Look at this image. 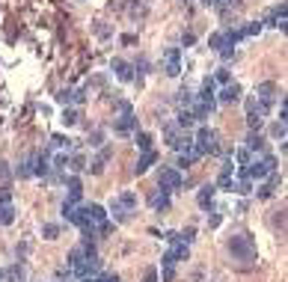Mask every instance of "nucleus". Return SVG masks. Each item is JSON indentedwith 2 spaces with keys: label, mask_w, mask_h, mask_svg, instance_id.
I'll return each mask as SVG.
<instances>
[{
  "label": "nucleus",
  "mask_w": 288,
  "mask_h": 282,
  "mask_svg": "<svg viewBox=\"0 0 288 282\" xmlns=\"http://www.w3.org/2000/svg\"><path fill=\"white\" fill-rule=\"evenodd\" d=\"M238 161H241V167H247V164L253 161V152H250V149H241V152H238Z\"/></svg>",
  "instance_id": "nucleus-27"
},
{
  "label": "nucleus",
  "mask_w": 288,
  "mask_h": 282,
  "mask_svg": "<svg viewBox=\"0 0 288 282\" xmlns=\"http://www.w3.org/2000/svg\"><path fill=\"white\" fill-rule=\"evenodd\" d=\"M184 184V175L178 172V169H173V167H164L161 172H158V187H164V190H178Z\"/></svg>",
  "instance_id": "nucleus-8"
},
{
  "label": "nucleus",
  "mask_w": 288,
  "mask_h": 282,
  "mask_svg": "<svg viewBox=\"0 0 288 282\" xmlns=\"http://www.w3.org/2000/svg\"><path fill=\"white\" fill-rule=\"evenodd\" d=\"M271 134H274V140H280V143H283V140H286V122H280V119H277V122L271 125Z\"/></svg>",
  "instance_id": "nucleus-25"
},
{
  "label": "nucleus",
  "mask_w": 288,
  "mask_h": 282,
  "mask_svg": "<svg viewBox=\"0 0 288 282\" xmlns=\"http://www.w3.org/2000/svg\"><path fill=\"white\" fill-rule=\"evenodd\" d=\"M226 250H229V259H232V262H238L244 271H247V268H253V265H256V259H259V253H256V241H253L247 232L232 235V238H229V244H226Z\"/></svg>",
  "instance_id": "nucleus-1"
},
{
  "label": "nucleus",
  "mask_w": 288,
  "mask_h": 282,
  "mask_svg": "<svg viewBox=\"0 0 288 282\" xmlns=\"http://www.w3.org/2000/svg\"><path fill=\"white\" fill-rule=\"evenodd\" d=\"M134 208H137V193L122 190V193H116V196H113V202H110V208H107V211H110L107 217H113V220H119V223H122V220H128V214H131Z\"/></svg>",
  "instance_id": "nucleus-3"
},
{
  "label": "nucleus",
  "mask_w": 288,
  "mask_h": 282,
  "mask_svg": "<svg viewBox=\"0 0 288 282\" xmlns=\"http://www.w3.org/2000/svg\"><path fill=\"white\" fill-rule=\"evenodd\" d=\"M277 184H280V175H277V172H271V175H268V181L259 187V193H256V196H259V199H271V196L277 193Z\"/></svg>",
  "instance_id": "nucleus-16"
},
{
  "label": "nucleus",
  "mask_w": 288,
  "mask_h": 282,
  "mask_svg": "<svg viewBox=\"0 0 288 282\" xmlns=\"http://www.w3.org/2000/svg\"><path fill=\"white\" fill-rule=\"evenodd\" d=\"M146 282H158V271H155V268L146 271Z\"/></svg>",
  "instance_id": "nucleus-31"
},
{
  "label": "nucleus",
  "mask_w": 288,
  "mask_h": 282,
  "mask_svg": "<svg viewBox=\"0 0 288 282\" xmlns=\"http://www.w3.org/2000/svg\"><path fill=\"white\" fill-rule=\"evenodd\" d=\"M217 101H220V104H235V101H241V86H238L235 80H229V83L220 89Z\"/></svg>",
  "instance_id": "nucleus-12"
},
{
  "label": "nucleus",
  "mask_w": 288,
  "mask_h": 282,
  "mask_svg": "<svg viewBox=\"0 0 288 282\" xmlns=\"http://www.w3.org/2000/svg\"><path fill=\"white\" fill-rule=\"evenodd\" d=\"M164 68H167L170 77H178L181 74V48H170L164 54Z\"/></svg>",
  "instance_id": "nucleus-10"
},
{
  "label": "nucleus",
  "mask_w": 288,
  "mask_h": 282,
  "mask_svg": "<svg viewBox=\"0 0 288 282\" xmlns=\"http://www.w3.org/2000/svg\"><path fill=\"white\" fill-rule=\"evenodd\" d=\"M101 140H104V134H101V131H95V134H92V143H89V146H101Z\"/></svg>",
  "instance_id": "nucleus-32"
},
{
  "label": "nucleus",
  "mask_w": 288,
  "mask_h": 282,
  "mask_svg": "<svg viewBox=\"0 0 288 282\" xmlns=\"http://www.w3.org/2000/svg\"><path fill=\"white\" fill-rule=\"evenodd\" d=\"M113 71H116V77L119 80H134V65L131 62H125V59H113Z\"/></svg>",
  "instance_id": "nucleus-15"
},
{
  "label": "nucleus",
  "mask_w": 288,
  "mask_h": 282,
  "mask_svg": "<svg viewBox=\"0 0 288 282\" xmlns=\"http://www.w3.org/2000/svg\"><path fill=\"white\" fill-rule=\"evenodd\" d=\"M155 161H158V155H155L152 149H149V152H143V158L137 161V167H134V172H137V175H143V172H146V169H149V167H152Z\"/></svg>",
  "instance_id": "nucleus-19"
},
{
  "label": "nucleus",
  "mask_w": 288,
  "mask_h": 282,
  "mask_svg": "<svg viewBox=\"0 0 288 282\" xmlns=\"http://www.w3.org/2000/svg\"><path fill=\"white\" fill-rule=\"evenodd\" d=\"M62 122H65V125H74V122H77V110H65V113H62Z\"/></svg>",
  "instance_id": "nucleus-28"
},
{
  "label": "nucleus",
  "mask_w": 288,
  "mask_h": 282,
  "mask_svg": "<svg viewBox=\"0 0 288 282\" xmlns=\"http://www.w3.org/2000/svg\"><path fill=\"white\" fill-rule=\"evenodd\" d=\"M15 220V205H12V190L0 187V226H9Z\"/></svg>",
  "instance_id": "nucleus-9"
},
{
  "label": "nucleus",
  "mask_w": 288,
  "mask_h": 282,
  "mask_svg": "<svg viewBox=\"0 0 288 282\" xmlns=\"http://www.w3.org/2000/svg\"><path fill=\"white\" fill-rule=\"evenodd\" d=\"M164 137H167V143H170L175 152H181L184 146H190V143H193L190 131H181L178 125H167V128H164Z\"/></svg>",
  "instance_id": "nucleus-6"
},
{
  "label": "nucleus",
  "mask_w": 288,
  "mask_h": 282,
  "mask_svg": "<svg viewBox=\"0 0 288 282\" xmlns=\"http://www.w3.org/2000/svg\"><path fill=\"white\" fill-rule=\"evenodd\" d=\"M57 101H59V104H71V92H68V89H62V92L57 95Z\"/></svg>",
  "instance_id": "nucleus-30"
},
{
  "label": "nucleus",
  "mask_w": 288,
  "mask_h": 282,
  "mask_svg": "<svg viewBox=\"0 0 288 282\" xmlns=\"http://www.w3.org/2000/svg\"><path fill=\"white\" fill-rule=\"evenodd\" d=\"M262 27H280V30H286V3L274 6V9L268 12V18L262 21Z\"/></svg>",
  "instance_id": "nucleus-11"
},
{
  "label": "nucleus",
  "mask_w": 288,
  "mask_h": 282,
  "mask_svg": "<svg viewBox=\"0 0 288 282\" xmlns=\"http://www.w3.org/2000/svg\"><path fill=\"white\" fill-rule=\"evenodd\" d=\"M170 196H173L170 190L158 187V193H155V196H152L149 202H152V208H155V211H167V208H170Z\"/></svg>",
  "instance_id": "nucleus-18"
},
{
  "label": "nucleus",
  "mask_w": 288,
  "mask_h": 282,
  "mask_svg": "<svg viewBox=\"0 0 288 282\" xmlns=\"http://www.w3.org/2000/svg\"><path fill=\"white\" fill-rule=\"evenodd\" d=\"M193 122H196V119H193V113H190V110H181V113L175 116V125H178L181 131H190V128H193Z\"/></svg>",
  "instance_id": "nucleus-23"
},
{
  "label": "nucleus",
  "mask_w": 288,
  "mask_h": 282,
  "mask_svg": "<svg viewBox=\"0 0 288 282\" xmlns=\"http://www.w3.org/2000/svg\"><path fill=\"white\" fill-rule=\"evenodd\" d=\"M214 196H217V187H214V184H202V187H199V196H196L199 208H202V211H208V208H211V202H214Z\"/></svg>",
  "instance_id": "nucleus-13"
},
{
  "label": "nucleus",
  "mask_w": 288,
  "mask_h": 282,
  "mask_svg": "<svg viewBox=\"0 0 288 282\" xmlns=\"http://www.w3.org/2000/svg\"><path fill=\"white\" fill-rule=\"evenodd\" d=\"M199 158H202V155H199V152H196V146L190 143V146H184V149L178 152V167H193Z\"/></svg>",
  "instance_id": "nucleus-14"
},
{
  "label": "nucleus",
  "mask_w": 288,
  "mask_h": 282,
  "mask_svg": "<svg viewBox=\"0 0 288 282\" xmlns=\"http://www.w3.org/2000/svg\"><path fill=\"white\" fill-rule=\"evenodd\" d=\"M202 3H205V6H214V0H202Z\"/></svg>",
  "instance_id": "nucleus-33"
},
{
  "label": "nucleus",
  "mask_w": 288,
  "mask_h": 282,
  "mask_svg": "<svg viewBox=\"0 0 288 282\" xmlns=\"http://www.w3.org/2000/svg\"><path fill=\"white\" fill-rule=\"evenodd\" d=\"M220 187H229L232 184V155L223 161V169H220V181H217Z\"/></svg>",
  "instance_id": "nucleus-22"
},
{
  "label": "nucleus",
  "mask_w": 288,
  "mask_h": 282,
  "mask_svg": "<svg viewBox=\"0 0 288 282\" xmlns=\"http://www.w3.org/2000/svg\"><path fill=\"white\" fill-rule=\"evenodd\" d=\"M119 110H122V116H119V119L113 122V131H116V134H131V131L137 128V116H134V107L122 101V104H119Z\"/></svg>",
  "instance_id": "nucleus-5"
},
{
  "label": "nucleus",
  "mask_w": 288,
  "mask_h": 282,
  "mask_svg": "<svg viewBox=\"0 0 288 282\" xmlns=\"http://www.w3.org/2000/svg\"><path fill=\"white\" fill-rule=\"evenodd\" d=\"M137 149H140V152H149V149H152V134L140 131V134H137Z\"/></svg>",
  "instance_id": "nucleus-24"
},
{
  "label": "nucleus",
  "mask_w": 288,
  "mask_h": 282,
  "mask_svg": "<svg viewBox=\"0 0 288 282\" xmlns=\"http://www.w3.org/2000/svg\"><path fill=\"white\" fill-rule=\"evenodd\" d=\"M80 196H83L80 178H68V196H65V202L68 205H80Z\"/></svg>",
  "instance_id": "nucleus-17"
},
{
  "label": "nucleus",
  "mask_w": 288,
  "mask_h": 282,
  "mask_svg": "<svg viewBox=\"0 0 288 282\" xmlns=\"http://www.w3.org/2000/svg\"><path fill=\"white\" fill-rule=\"evenodd\" d=\"M110 155H113V149H110V146L98 152V158H95V164H92V172H95V175H101V172H104V164L110 161Z\"/></svg>",
  "instance_id": "nucleus-20"
},
{
  "label": "nucleus",
  "mask_w": 288,
  "mask_h": 282,
  "mask_svg": "<svg viewBox=\"0 0 288 282\" xmlns=\"http://www.w3.org/2000/svg\"><path fill=\"white\" fill-rule=\"evenodd\" d=\"M42 232H45V238H57V232H59V226H54V223H48V226H45Z\"/></svg>",
  "instance_id": "nucleus-29"
},
{
  "label": "nucleus",
  "mask_w": 288,
  "mask_h": 282,
  "mask_svg": "<svg viewBox=\"0 0 288 282\" xmlns=\"http://www.w3.org/2000/svg\"><path fill=\"white\" fill-rule=\"evenodd\" d=\"M247 149H250V152H262V149H265V137H262L259 131H250V134H247Z\"/></svg>",
  "instance_id": "nucleus-21"
},
{
  "label": "nucleus",
  "mask_w": 288,
  "mask_h": 282,
  "mask_svg": "<svg viewBox=\"0 0 288 282\" xmlns=\"http://www.w3.org/2000/svg\"><path fill=\"white\" fill-rule=\"evenodd\" d=\"M229 80H232V77H229V68H217V74H214V83H223V86H226Z\"/></svg>",
  "instance_id": "nucleus-26"
},
{
  "label": "nucleus",
  "mask_w": 288,
  "mask_h": 282,
  "mask_svg": "<svg viewBox=\"0 0 288 282\" xmlns=\"http://www.w3.org/2000/svg\"><path fill=\"white\" fill-rule=\"evenodd\" d=\"M193 146H196V152H199L202 158H205V155H217V152H220L214 128H205V125L196 131V137H193Z\"/></svg>",
  "instance_id": "nucleus-4"
},
{
  "label": "nucleus",
  "mask_w": 288,
  "mask_h": 282,
  "mask_svg": "<svg viewBox=\"0 0 288 282\" xmlns=\"http://www.w3.org/2000/svg\"><path fill=\"white\" fill-rule=\"evenodd\" d=\"M271 172H277V158H274V155H265V158H259V161H250V164L241 169V178L265 181Z\"/></svg>",
  "instance_id": "nucleus-2"
},
{
  "label": "nucleus",
  "mask_w": 288,
  "mask_h": 282,
  "mask_svg": "<svg viewBox=\"0 0 288 282\" xmlns=\"http://www.w3.org/2000/svg\"><path fill=\"white\" fill-rule=\"evenodd\" d=\"M280 95H283V92H280V86H277L274 80H265V83H259V86H256V98H259L268 110L280 101Z\"/></svg>",
  "instance_id": "nucleus-7"
}]
</instances>
